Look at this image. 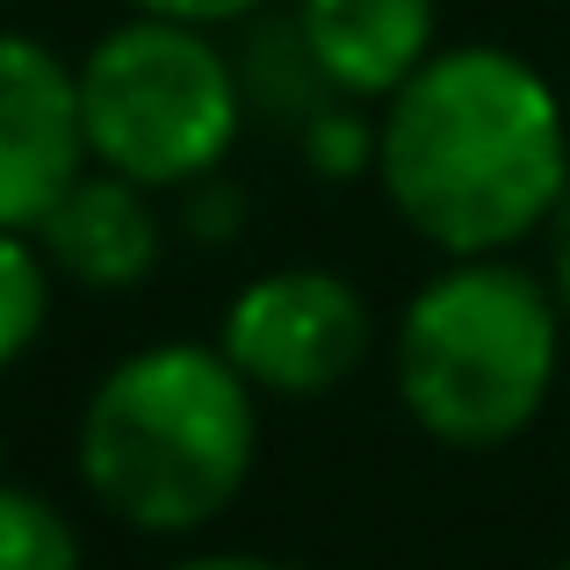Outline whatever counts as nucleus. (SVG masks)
<instances>
[{
    "instance_id": "nucleus-1",
    "label": "nucleus",
    "mask_w": 570,
    "mask_h": 570,
    "mask_svg": "<svg viewBox=\"0 0 570 570\" xmlns=\"http://www.w3.org/2000/svg\"><path fill=\"white\" fill-rule=\"evenodd\" d=\"M376 188L441 261L513 253L570 203V116L505 43H441L376 101Z\"/></svg>"
},
{
    "instance_id": "nucleus-2",
    "label": "nucleus",
    "mask_w": 570,
    "mask_h": 570,
    "mask_svg": "<svg viewBox=\"0 0 570 570\" xmlns=\"http://www.w3.org/2000/svg\"><path fill=\"white\" fill-rule=\"evenodd\" d=\"M80 484L116 528L181 542L217 528L261 462V390L217 340H153L101 368L72 433Z\"/></svg>"
},
{
    "instance_id": "nucleus-3",
    "label": "nucleus",
    "mask_w": 570,
    "mask_h": 570,
    "mask_svg": "<svg viewBox=\"0 0 570 570\" xmlns=\"http://www.w3.org/2000/svg\"><path fill=\"white\" fill-rule=\"evenodd\" d=\"M563 340L570 325L549 275H528L505 253L448 261L404 296L390 333L397 404L426 441L491 455L520 441L557 397Z\"/></svg>"
},
{
    "instance_id": "nucleus-4",
    "label": "nucleus",
    "mask_w": 570,
    "mask_h": 570,
    "mask_svg": "<svg viewBox=\"0 0 570 570\" xmlns=\"http://www.w3.org/2000/svg\"><path fill=\"white\" fill-rule=\"evenodd\" d=\"M80 124L87 159L153 195H188L224 174L246 130V80L217 29L174 14H130L101 29L80 58Z\"/></svg>"
},
{
    "instance_id": "nucleus-5",
    "label": "nucleus",
    "mask_w": 570,
    "mask_h": 570,
    "mask_svg": "<svg viewBox=\"0 0 570 570\" xmlns=\"http://www.w3.org/2000/svg\"><path fill=\"white\" fill-rule=\"evenodd\" d=\"M217 347L261 397H333L376 354V318L340 267H267L224 304Z\"/></svg>"
},
{
    "instance_id": "nucleus-6",
    "label": "nucleus",
    "mask_w": 570,
    "mask_h": 570,
    "mask_svg": "<svg viewBox=\"0 0 570 570\" xmlns=\"http://www.w3.org/2000/svg\"><path fill=\"white\" fill-rule=\"evenodd\" d=\"M87 167L72 58L29 29H0V232H37Z\"/></svg>"
},
{
    "instance_id": "nucleus-7",
    "label": "nucleus",
    "mask_w": 570,
    "mask_h": 570,
    "mask_svg": "<svg viewBox=\"0 0 570 570\" xmlns=\"http://www.w3.org/2000/svg\"><path fill=\"white\" fill-rule=\"evenodd\" d=\"M29 238L43 246L51 275L87 296H130L167 261V217H159L153 188L124 181L109 167H87Z\"/></svg>"
},
{
    "instance_id": "nucleus-8",
    "label": "nucleus",
    "mask_w": 570,
    "mask_h": 570,
    "mask_svg": "<svg viewBox=\"0 0 570 570\" xmlns=\"http://www.w3.org/2000/svg\"><path fill=\"white\" fill-rule=\"evenodd\" d=\"M289 29L340 101H390L441 51V0H289Z\"/></svg>"
},
{
    "instance_id": "nucleus-9",
    "label": "nucleus",
    "mask_w": 570,
    "mask_h": 570,
    "mask_svg": "<svg viewBox=\"0 0 570 570\" xmlns=\"http://www.w3.org/2000/svg\"><path fill=\"white\" fill-rule=\"evenodd\" d=\"M51 304H58V275L43 261V246L29 232H0V376L37 354Z\"/></svg>"
},
{
    "instance_id": "nucleus-10",
    "label": "nucleus",
    "mask_w": 570,
    "mask_h": 570,
    "mask_svg": "<svg viewBox=\"0 0 570 570\" xmlns=\"http://www.w3.org/2000/svg\"><path fill=\"white\" fill-rule=\"evenodd\" d=\"M0 570H87L80 528L43 491L0 476Z\"/></svg>"
},
{
    "instance_id": "nucleus-11",
    "label": "nucleus",
    "mask_w": 570,
    "mask_h": 570,
    "mask_svg": "<svg viewBox=\"0 0 570 570\" xmlns=\"http://www.w3.org/2000/svg\"><path fill=\"white\" fill-rule=\"evenodd\" d=\"M296 153L318 181H354V174H376V116H362L354 101H325L304 130H296Z\"/></svg>"
},
{
    "instance_id": "nucleus-12",
    "label": "nucleus",
    "mask_w": 570,
    "mask_h": 570,
    "mask_svg": "<svg viewBox=\"0 0 570 570\" xmlns=\"http://www.w3.org/2000/svg\"><path fill=\"white\" fill-rule=\"evenodd\" d=\"M130 14H174V22H203V29H232L253 22L267 0H124Z\"/></svg>"
},
{
    "instance_id": "nucleus-13",
    "label": "nucleus",
    "mask_w": 570,
    "mask_h": 570,
    "mask_svg": "<svg viewBox=\"0 0 570 570\" xmlns=\"http://www.w3.org/2000/svg\"><path fill=\"white\" fill-rule=\"evenodd\" d=\"M167 570H289V563L253 557V549H203V557H181V563H167Z\"/></svg>"
},
{
    "instance_id": "nucleus-14",
    "label": "nucleus",
    "mask_w": 570,
    "mask_h": 570,
    "mask_svg": "<svg viewBox=\"0 0 570 570\" xmlns=\"http://www.w3.org/2000/svg\"><path fill=\"white\" fill-rule=\"evenodd\" d=\"M549 289H557L563 325H570V203L557 209V261H549Z\"/></svg>"
},
{
    "instance_id": "nucleus-15",
    "label": "nucleus",
    "mask_w": 570,
    "mask_h": 570,
    "mask_svg": "<svg viewBox=\"0 0 570 570\" xmlns=\"http://www.w3.org/2000/svg\"><path fill=\"white\" fill-rule=\"evenodd\" d=\"M549 570H570V557H563V563H549Z\"/></svg>"
},
{
    "instance_id": "nucleus-16",
    "label": "nucleus",
    "mask_w": 570,
    "mask_h": 570,
    "mask_svg": "<svg viewBox=\"0 0 570 570\" xmlns=\"http://www.w3.org/2000/svg\"><path fill=\"white\" fill-rule=\"evenodd\" d=\"M0 8H8V0H0Z\"/></svg>"
}]
</instances>
